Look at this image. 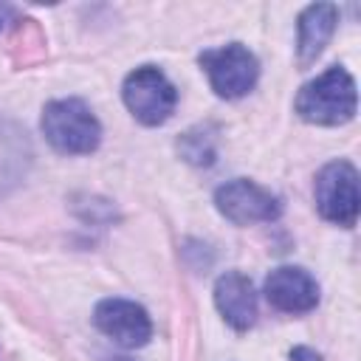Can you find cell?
Wrapping results in <instances>:
<instances>
[{
    "label": "cell",
    "instance_id": "1",
    "mask_svg": "<svg viewBox=\"0 0 361 361\" xmlns=\"http://www.w3.org/2000/svg\"><path fill=\"white\" fill-rule=\"evenodd\" d=\"M358 110V90L355 79L341 68L333 65L307 85H302L296 96V113L299 118L322 127L347 124Z\"/></svg>",
    "mask_w": 361,
    "mask_h": 361
},
{
    "label": "cell",
    "instance_id": "2",
    "mask_svg": "<svg viewBox=\"0 0 361 361\" xmlns=\"http://www.w3.org/2000/svg\"><path fill=\"white\" fill-rule=\"evenodd\" d=\"M42 133L62 155H87L102 141V124L82 99H54L42 110Z\"/></svg>",
    "mask_w": 361,
    "mask_h": 361
},
{
    "label": "cell",
    "instance_id": "3",
    "mask_svg": "<svg viewBox=\"0 0 361 361\" xmlns=\"http://www.w3.org/2000/svg\"><path fill=\"white\" fill-rule=\"evenodd\" d=\"M127 110L147 127L164 124L175 104H178V90L166 79V73L155 65H141L133 73H127L124 87H121Z\"/></svg>",
    "mask_w": 361,
    "mask_h": 361
},
{
    "label": "cell",
    "instance_id": "4",
    "mask_svg": "<svg viewBox=\"0 0 361 361\" xmlns=\"http://www.w3.org/2000/svg\"><path fill=\"white\" fill-rule=\"evenodd\" d=\"M200 68L206 71L212 90L223 99L245 96L259 79V62L243 42H228L220 48H209L197 56Z\"/></svg>",
    "mask_w": 361,
    "mask_h": 361
},
{
    "label": "cell",
    "instance_id": "5",
    "mask_svg": "<svg viewBox=\"0 0 361 361\" xmlns=\"http://www.w3.org/2000/svg\"><path fill=\"white\" fill-rule=\"evenodd\" d=\"M316 209L336 226H355L358 220V172L350 161H330L316 175Z\"/></svg>",
    "mask_w": 361,
    "mask_h": 361
},
{
    "label": "cell",
    "instance_id": "6",
    "mask_svg": "<svg viewBox=\"0 0 361 361\" xmlns=\"http://www.w3.org/2000/svg\"><path fill=\"white\" fill-rule=\"evenodd\" d=\"M214 206L226 220H231L237 226L271 223L282 214L279 197L271 189H265L248 178H234V180H226L223 186H217Z\"/></svg>",
    "mask_w": 361,
    "mask_h": 361
},
{
    "label": "cell",
    "instance_id": "7",
    "mask_svg": "<svg viewBox=\"0 0 361 361\" xmlns=\"http://www.w3.org/2000/svg\"><path fill=\"white\" fill-rule=\"evenodd\" d=\"M93 324L113 338L116 344L133 350V347H144L152 336V322L147 316V310L130 299H102L93 310Z\"/></svg>",
    "mask_w": 361,
    "mask_h": 361
},
{
    "label": "cell",
    "instance_id": "8",
    "mask_svg": "<svg viewBox=\"0 0 361 361\" xmlns=\"http://www.w3.org/2000/svg\"><path fill=\"white\" fill-rule=\"evenodd\" d=\"M265 299L282 313H307L319 305V285L305 268L279 265L265 279Z\"/></svg>",
    "mask_w": 361,
    "mask_h": 361
},
{
    "label": "cell",
    "instance_id": "9",
    "mask_svg": "<svg viewBox=\"0 0 361 361\" xmlns=\"http://www.w3.org/2000/svg\"><path fill=\"white\" fill-rule=\"evenodd\" d=\"M214 305L234 330H248L257 322V293L245 274L226 271L214 285Z\"/></svg>",
    "mask_w": 361,
    "mask_h": 361
},
{
    "label": "cell",
    "instance_id": "10",
    "mask_svg": "<svg viewBox=\"0 0 361 361\" xmlns=\"http://www.w3.org/2000/svg\"><path fill=\"white\" fill-rule=\"evenodd\" d=\"M338 23V8L333 3H313L299 14L296 23V56L299 65H310L319 59L324 45L330 42Z\"/></svg>",
    "mask_w": 361,
    "mask_h": 361
},
{
    "label": "cell",
    "instance_id": "11",
    "mask_svg": "<svg viewBox=\"0 0 361 361\" xmlns=\"http://www.w3.org/2000/svg\"><path fill=\"white\" fill-rule=\"evenodd\" d=\"M31 141L25 130L0 116V195H8L31 169Z\"/></svg>",
    "mask_w": 361,
    "mask_h": 361
},
{
    "label": "cell",
    "instance_id": "12",
    "mask_svg": "<svg viewBox=\"0 0 361 361\" xmlns=\"http://www.w3.org/2000/svg\"><path fill=\"white\" fill-rule=\"evenodd\" d=\"M178 149L180 155L195 164V166H209L214 164L217 147H214V130L212 127H192L178 138Z\"/></svg>",
    "mask_w": 361,
    "mask_h": 361
},
{
    "label": "cell",
    "instance_id": "13",
    "mask_svg": "<svg viewBox=\"0 0 361 361\" xmlns=\"http://www.w3.org/2000/svg\"><path fill=\"white\" fill-rule=\"evenodd\" d=\"M290 361H322V355L313 347H293L290 350Z\"/></svg>",
    "mask_w": 361,
    "mask_h": 361
},
{
    "label": "cell",
    "instance_id": "14",
    "mask_svg": "<svg viewBox=\"0 0 361 361\" xmlns=\"http://www.w3.org/2000/svg\"><path fill=\"white\" fill-rule=\"evenodd\" d=\"M11 20H14V8L6 6V3H0V31H3L6 23H11Z\"/></svg>",
    "mask_w": 361,
    "mask_h": 361
},
{
    "label": "cell",
    "instance_id": "15",
    "mask_svg": "<svg viewBox=\"0 0 361 361\" xmlns=\"http://www.w3.org/2000/svg\"><path fill=\"white\" fill-rule=\"evenodd\" d=\"M104 361H130V358H118V355H113V358H104Z\"/></svg>",
    "mask_w": 361,
    "mask_h": 361
}]
</instances>
